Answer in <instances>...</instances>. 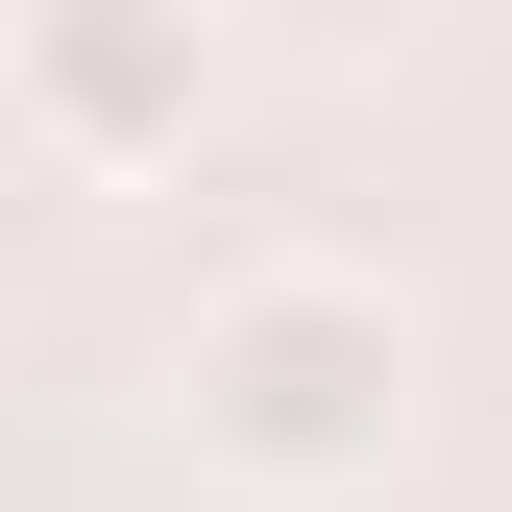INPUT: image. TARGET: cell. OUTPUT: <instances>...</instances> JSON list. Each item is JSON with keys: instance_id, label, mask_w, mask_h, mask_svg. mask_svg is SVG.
I'll use <instances>...</instances> for the list:
<instances>
[{"instance_id": "6da1fadb", "label": "cell", "mask_w": 512, "mask_h": 512, "mask_svg": "<svg viewBox=\"0 0 512 512\" xmlns=\"http://www.w3.org/2000/svg\"><path fill=\"white\" fill-rule=\"evenodd\" d=\"M415 293L391 269H220L196 293V342H171V415H196V464L220 488H269V512H366L415 464Z\"/></svg>"}, {"instance_id": "7a4b0ae2", "label": "cell", "mask_w": 512, "mask_h": 512, "mask_svg": "<svg viewBox=\"0 0 512 512\" xmlns=\"http://www.w3.org/2000/svg\"><path fill=\"white\" fill-rule=\"evenodd\" d=\"M0 122H25V171H74V196L196 171V122H220V0H25V25H0Z\"/></svg>"}]
</instances>
